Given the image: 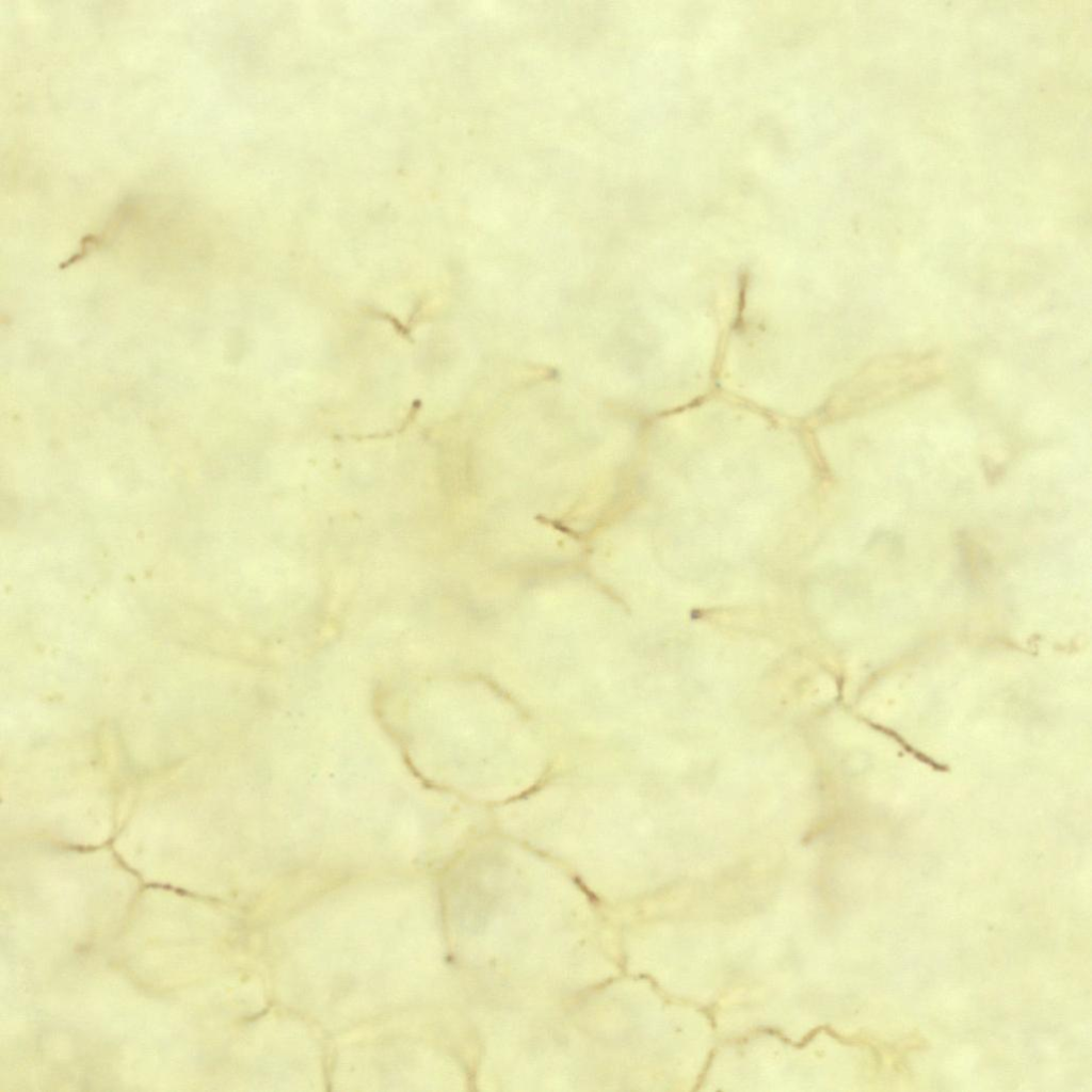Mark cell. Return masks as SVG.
<instances>
[{
  "label": "cell",
  "instance_id": "1",
  "mask_svg": "<svg viewBox=\"0 0 1092 1092\" xmlns=\"http://www.w3.org/2000/svg\"><path fill=\"white\" fill-rule=\"evenodd\" d=\"M938 352H903L878 358L858 376L854 404L876 408L893 404L937 383L945 373Z\"/></svg>",
  "mask_w": 1092,
  "mask_h": 1092
}]
</instances>
